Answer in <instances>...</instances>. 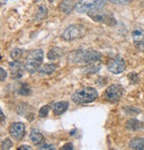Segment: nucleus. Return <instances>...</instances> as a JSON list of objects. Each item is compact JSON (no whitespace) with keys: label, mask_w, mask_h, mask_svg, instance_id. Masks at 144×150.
<instances>
[{"label":"nucleus","mask_w":144,"mask_h":150,"mask_svg":"<svg viewBox=\"0 0 144 150\" xmlns=\"http://www.w3.org/2000/svg\"><path fill=\"white\" fill-rule=\"evenodd\" d=\"M69 108V103L67 101H59L53 106V114L56 115H60L63 114Z\"/></svg>","instance_id":"obj_13"},{"label":"nucleus","mask_w":144,"mask_h":150,"mask_svg":"<svg viewBox=\"0 0 144 150\" xmlns=\"http://www.w3.org/2000/svg\"><path fill=\"white\" fill-rule=\"evenodd\" d=\"M1 116H2V125H3L4 124V114L2 111H1Z\"/></svg>","instance_id":"obj_29"},{"label":"nucleus","mask_w":144,"mask_h":150,"mask_svg":"<svg viewBox=\"0 0 144 150\" xmlns=\"http://www.w3.org/2000/svg\"><path fill=\"white\" fill-rule=\"evenodd\" d=\"M63 55V50L60 47H52L48 52H47V58L50 61H54V59H59Z\"/></svg>","instance_id":"obj_15"},{"label":"nucleus","mask_w":144,"mask_h":150,"mask_svg":"<svg viewBox=\"0 0 144 150\" xmlns=\"http://www.w3.org/2000/svg\"><path fill=\"white\" fill-rule=\"evenodd\" d=\"M10 56L13 59H14V61H19V59L23 56V50H21L20 48H15L11 52Z\"/></svg>","instance_id":"obj_20"},{"label":"nucleus","mask_w":144,"mask_h":150,"mask_svg":"<svg viewBox=\"0 0 144 150\" xmlns=\"http://www.w3.org/2000/svg\"><path fill=\"white\" fill-rule=\"evenodd\" d=\"M38 150H57L52 145H50V144H45V145H42Z\"/></svg>","instance_id":"obj_25"},{"label":"nucleus","mask_w":144,"mask_h":150,"mask_svg":"<svg viewBox=\"0 0 144 150\" xmlns=\"http://www.w3.org/2000/svg\"><path fill=\"white\" fill-rule=\"evenodd\" d=\"M0 72H1V82H4V81L6 79L7 73H6V71L3 68L0 69Z\"/></svg>","instance_id":"obj_27"},{"label":"nucleus","mask_w":144,"mask_h":150,"mask_svg":"<svg viewBox=\"0 0 144 150\" xmlns=\"http://www.w3.org/2000/svg\"><path fill=\"white\" fill-rule=\"evenodd\" d=\"M9 68L11 70V74L13 78H21L23 75V69L22 64L20 61H14L9 63Z\"/></svg>","instance_id":"obj_11"},{"label":"nucleus","mask_w":144,"mask_h":150,"mask_svg":"<svg viewBox=\"0 0 144 150\" xmlns=\"http://www.w3.org/2000/svg\"><path fill=\"white\" fill-rule=\"evenodd\" d=\"M17 150H33V149L31 148V146H28V145H21L18 147Z\"/></svg>","instance_id":"obj_28"},{"label":"nucleus","mask_w":144,"mask_h":150,"mask_svg":"<svg viewBox=\"0 0 144 150\" xmlns=\"http://www.w3.org/2000/svg\"><path fill=\"white\" fill-rule=\"evenodd\" d=\"M129 146L133 150H144V139L133 138L129 142Z\"/></svg>","instance_id":"obj_16"},{"label":"nucleus","mask_w":144,"mask_h":150,"mask_svg":"<svg viewBox=\"0 0 144 150\" xmlns=\"http://www.w3.org/2000/svg\"><path fill=\"white\" fill-rule=\"evenodd\" d=\"M101 54L100 52L86 49V50H77L72 51L68 55V61L71 63H94L100 62Z\"/></svg>","instance_id":"obj_1"},{"label":"nucleus","mask_w":144,"mask_h":150,"mask_svg":"<svg viewBox=\"0 0 144 150\" xmlns=\"http://www.w3.org/2000/svg\"><path fill=\"white\" fill-rule=\"evenodd\" d=\"M133 43L137 50L144 52V30L141 28H134L132 31Z\"/></svg>","instance_id":"obj_9"},{"label":"nucleus","mask_w":144,"mask_h":150,"mask_svg":"<svg viewBox=\"0 0 144 150\" xmlns=\"http://www.w3.org/2000/svg\"><path fill=\"white\" fill-rule=\"evenodd\" d=\"M43 59L44 51L42 49L33 50L28 54L24 64V68L30 74H34L39 69L43 62Z\"/></svg>","instance_id":"obj_2"},{"label":"nucleus","mask_w":144,"mask_h":150,"mask_svg":"<svg viewBox=\"0 0 144 150\" xmlns=\"http://www.w3.org/2000/svg\"><path fill=\"white\" fill-rule=\"evenodd\" d=\"M144 127V124L135 118H131L126 122V128L131 131H137Z\"/></svg>","instance_id":"obj_14"},{"label":"nucleus","mask_w":144,"mask_h":150,"mask_svg":"<svg viewBox=\"0 0 144 150\" xmlns=\"http://www.w3.org/2000/svg\"><path fill=\"white\" fill-rule=\"evenodd\" d=\"M86 32V28L82 24H73L69 26L63 33L62 38L65 41H73L81 38Z\"/></svg>","instance_id":"obj_6"},{"label":"nucleus","mask_w":144,"mask_h":150,"mask_svg":"<svg viewBox=\"0 0 144 150\" xmlns=\"http://www.w3.org/2000/svg\"><path fill=\"white\" fill-rule=\"evenodd\" d=\"M109 2L115 4V5H118V6H126L129 5L130 3L133 2V0H109Z\"/></svg>","instance_id":"obj_23"},{"label":"nucleus","mask_w":144,"mask_h":150,"mask_svg":"<svg viewBox=\"0 0 144 150\" xmlns=\"http://www.w3.org/2000/svg\"><path fill=\"white\" fill-rule=\"evenodd\" d=\"M61 150H74V146L72 143H66L64 146L61 147Z\"/></svg>","instance_id":"obj_26"},{"label":"nucleus","mask_w":144,"mask_h":150,"mask_svg":"<svg viewBox=\"0 0 144 150\" xmlns=\"http://www.w3.org/2000/svg\"><path fill=\"white\" fill-rule=\"evenodd\" d=\"M106 4L107 0H79L75 6V10L79 13H88L102 9Z\"/></svg>","instance_id":"obj_4"},{"label":"nucleus","mask_w":144,"mask_h":150,"mask_svg":"<svg viewBox=\"0 0 144 150\" xmlns=\"http://www.w3.org/2000/svg\"><path fill=\"white\" fill-rule=\"evenodd\" d=\"M56 68H57V66L54 64H45L40 69V73L44 74V75H51L56 69Z\"/></svg>","instance_id":"obj_19"},{"label":"nucleus","mask_w":144,"mask_h":150,"mask_svg":"<svg viewBox=\"0 0 144 150\" xmlns=\"http://www.w3.org/2000/svg\"><path fill=\"white\" fill-rule=\"evenodd\" d=\"M49 1H50V2H52V1H53V0H49Z\"/></svg>","instance_id":"obj_30"},{"label":"nucleus","mask_w":144,"mask_h":150,"mask_svg":"<svg viewBox=\"0 0 144 150\" xmlns=\"http://www.w3.org/2000/svg\"><path fill=\"white\" fill-rule=\"evenodd\" d=\"M48 113H49V106H43L40 110H39V113H38V115L40 117H45L48 115Z\"/></svg>","instance_id":"obj_24"},{"label":"nucleus","mask_w":144,"mask_h":150,"mask_svg":"<svg viewBox=\"0 0 144 150\" xmlns=\"http://www.w3.org/2000/svg\"><path fill=\"white\" fill-rule=\"evenodd\" d=\"M75 6L73 0H62L59 6V9L65 14H70L75 9Z\"/></svg>","instance_id":"obj_12"},{"label":"nucleus","mask_w":144,"mask_h":150,"mask_svg":"<svg viewBox=\"0 0 144 150\" xmlns=\"http://www.w3.org/2000/svg\"><path fill=\"white\" fill-rule=\"evenodd\" d=\"M20 94H22V95H28V94H30L31 93V89L30 87H28L27 84L23 83L21 87V89L19 90V92H18Z\"/></svg>","instance_id":"obj_22"},{"label":"nucleus","mask_w":144,"mask_h":150,"mask_svg":"<svg viewBox=\"0 0 144 150\" xmlns=\"http://www.w3.org/2000/svg\"><path fill=\"white\" fill-rule=\"evenodd\" d=\"M30 139L31 140V142L35 145H39L44 141V136L43 134L38 131V130H32L31 135H30Z\"/></svg>","instance_id":"obj_17"},{"label":"nucleus","mask_w":144,"mask_h":150,"mask_svg":"<svg viewBox=\"0 0 144 150\" xmlns=\"http://www.w3.org/2000/svg\"><path fill=\"white\" fill-rule=\"evenodd\" d=\"M9 132H10L11 136L14 139L21 140L25 134V126L22 123L14 122L11 125L9 128Z\"/></svg>","instance_id":"obj_10"},{"label":"nucleus","mask_w":144,"mask_h":150,"mask_svg":"<svg viewBox=\"0 0 144 150\" xmlns=\"http://www.w3.org/2000/svg\"><path fill=\"white\" fill-rule=\"evenodd\" d=\"M87 15L95 22H99L101 24H105L109 27H113L117 25V20L108 10H103V9H99L95 10L93 12H90L87 13Z\"/></svg>","instance_id":"obj_5"},{"label":"nucleus","mask_w":144,"mask_h":150,"mask_svg":"<svg viewBox=\"0 0 144 150\" xmlns=\"http://www.w3.org/2000/svg\"><path fill=\"white\" fill-rule=\"evenodd\" d=\"M123 95V88L120 84H112L108 87L104 93L106 100L111 103H117L120 100Z\"/></svg>","instance_id":"obj_7"},{"label":"nucleus","mask_w":144,"mask_h":150,"mask_svg":"<svg viewBox=\"0 0 144 150\" xmlns=\"http://www.w3.org/2000/svg\"><path fill=\"white\" fill-rule=\"evenodd\" d=\"M47 13H48V10H47L46 6L45 5H41L38 9L37 14H36V20L41 21V20L45 19L46 17Z\"/></svg>","instance_id":"obj_18"},{"label":"nucleus","mask_w":144,"mask_h":150,"mask_svg":"<svg viewBox=\"0 0 144 150\" xmlns=\"http://www.w3.org/2000/svg\"><path fill=\"white\" fill-rule=\"evenodd\" d=\"M126 64L125 59L120 56H116L111 59L108 63V69L113 74H120L126 69Z\"/></svg>","instance_id":"obj_8"},{"label":"nucleus","mask_w":144,"mask_h":150,"mask_svg":"<svg viewBox=\"0 0 144 150\" xmlns=\"http://www.w3.org/2000/svg\"><path fill=\"white\" fill-rule=\"evenodd\" d=\"M98 97L97 91L93 87H84L75 92L71 100L76 104H85L95 100Z\"/></svg>","instance_id":"obj_3"},{"label":"nucleus","mask_w":144,"mask_h":150,"mask_svg":"<svg viewBox=\"0 0 144 150\" xmlns=\"http://www.w3.org/2000/svg\"><path fill=\"white\" fill-rule=\"evenodd\" d=\"M13 146V143L10 139L6 138L1 142V149L2 150H8Z\"/></svg>","instance_id":"obj_21"}]
</instances>
